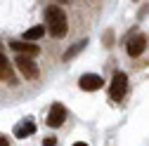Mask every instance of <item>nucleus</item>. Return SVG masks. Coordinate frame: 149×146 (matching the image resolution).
<instances>
[{"instance_id": "nucleus-11", "label": "nucleus", "mask_w": 149, "mask_h": 146, "mask_svg": "<svg viewBox=\"0 0 149 146\" xmlns=\"http://www.w3.org/2000/svg\"><path fill=\"white\" fill-rule=\"evenodd\" d=\"M85 43H88V40H78L76 45H73V47H71V50H69V52L64 54V59H71V57H73V54H76L78 50H83V47H85Z\"/></svg>"}, {"instance_id": "nucleus-10", "label": "nucleus", "mask_w": 149, "mask_h": 146, "mask_svg": "<svg viewBox=\"0 0 149 146\" xmlns=\"http://www.w3.org/2000/svg\"><path fill=\"white\" fill-rule=\"evenodd\" d=\"M36 132V125L31 123V120H26V123H22V125H17V130H14V134L19 137V139H24V137H29V134H33Z\"/></svg>"}, {"instance_id": "nucleus-6", "label": "nucleus", "mask_w": 149, "mask_h": 146, "mask_svg": "<svg viewBox=\"0 0 149 146\" xmlns=\"http://www.w3.org/2000/svg\"><path fill=\"white\" fill-rule=\"evenodd\" d=\"M14 61H17V66H19V71L24 73V78H29V80H31V78L38 76V66H36L29 57H17Z\"/></svg>"}, {"instance_id": "nucleus-3", "label": "nucleus", "mask_w": 149, "mask_h": 146, "mask_svg": "<svg viewBox=\"0 0 149 146\" xmlns=\"http://www.w3.org/2000/svg\"><path fill=\"white\" fill-rule=\"evenodd\" d=\"M64 118H66V108L62 104H52L50 113H47V125L50 127H59L64 123Z\"/></svg>"}, {"instance_id": "nucleus-14", "label": "nucleus", "mask_w": 149, "mask_h": 146, "mask_svg": "<svg viewBox=\"0 0 149 146\" xmlns=\"http://www.w3.org/2000/svg\"><path fill=\"white\" fill-rule=\"evenodd\" d=\"M73 146H88L85 141H76V144H73Z\"/></svg>"}, {"instance_id": "nucleus-4", "label": "nucleus", "mask_w": 149, "mask_h": 146, "mask_svg": "<svg viewBox=\"0 0 149 146\" xmlns=\"http://www.w3.org/2000/svg\"><path fill=\"white\" fill-rule=\"evenodd\" d=\"M78 85H81V90H85V92H95V90H100L104 85V80L100 76H95V73H85Z\"/></svg>"}, {"instance_id": "nucleus-8", "label": "nucleus", "mask_w": 149, "mask_h": 146, "mask_svg": "<svg viewBox=\"0 0 149 146\" xmlns=\"http://www.w3.org/2000/svg\"><path fill=\"white\" fill-rule=\"evenodd\" d=\"M0 80H5V83H17L14 76H12V68H10V59L5 57L3 52H0Z\"/></svg>"}, {"instance_id": "nucleus-12", "label": "nucleus", "mask_w": 149, "mask_h": 146, "mask_svg": "<svg viewBox=\"0 0 149 146\" xmlns=\"http://www.w3.org/2000/svg\"><path fill=\"white\" fill-rule=\"evenodd\" d=\"M54 144H57V139H52V137L50 139H43V146H54Z\"/></svg>"}, {"instance_id": "nucleus-1", "label": "nucleus", "mask_w": 149, "mask_h": 146, "mask_svg": "<svg viewBox=\"0 0 149 146\" xmlns=\"http://www.w3.org/2000/svg\"><path fill=\"white\" fill-rule=\"evenodd\" d=\"M45 17H47V31L54 35V38H64L66 31H69V21H66L64 10L57 7V5H50Z\"/></svg>"}, {"instance_id": "nucleus-7", "label": "nucleus", "mask_w": 149, "mask_h": 146, "mask_svg": "<svg viewBox=\"0 0 149 146\" xmlns=\"http://www.w3.org/2000/svg\"><path fill=\"white\" fill-rule=\"evenodd\" d=\"M144 47H147V38L144 35H135V38H130V43H128V54L130 57H140L144 52Z\"/></svg>"}, {"instance_id": "nucleus-9", "label": "nucleus", "mask_w": 149, "mask_h": 146, "mask_svg": "<svg viewBox=\"0 0 149 146\" xmlns=\"http://www.w3.org/2000/svg\"><path fill=\"white\" fill-rule=\"evenodd\" d=\"M43 35H45V26H33V28H29L24 33V40L26 43H33V40H40Z\"/></svg>"}, {"instance_id": "nucleus-13", "label": "nucleus", "mask_w": 149, "mask_h": 146, "mask_svg": "<svg viewBox=\"0 0 149 146\" xmlns=\"http://www.w3.org/2000/svg\"><path fill=\"white\" fill-rule=\"evenodd\" d=\"M0 146H10V141H7V137H0Z\"/></svg>"}, {"instance_id": "nucleus-2", "label": "nucleus", "mask_w": 149, "mask_h": 146, "mask_svg": "<svg viewBox=\"0 0 149 146\" xmlns=\"http://www.w3.org/2000/svg\"><path fill=\"white\" fill-rule=\"evenodd\" d=\"M125 90H128V78H125V73H114V80H111V87H109V94L114 101H121L123 94H125Z\"/></svg>"}, {"instance_id": "nucleus-5", "label": "nucleus", "mask_w": 149, "mask_h": 146, "mask_svg": "<svg viewBox=\"0 0 149 146\" xmlns=\"http://www.w3.org/2000/svg\"><path fill=\"white\" fill-rule=\"evenodd\" d=\"M10 47L14 52H19V57H36L38 54V45H33V43H22V40H12Z\"/></svg>"}]
</instances>
